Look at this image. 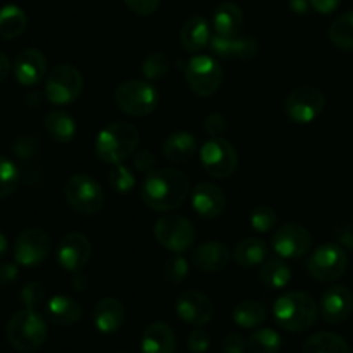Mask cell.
<instances>
[{
    "label": "cell",
    "mask_w": 353,
    "mask_h": 353,
    "mask_svg": "<svg viewBox=\"0 0 353 353\" xmlns=\"http://www.w3.org/2000/svg\"><path fill=\"white\" fill-rule=\"evenodd\" d=\"M190 193V179L178 169H154L145 176L140 195L145 205L157 212L178 209Z\"/></svg>",
    "instance_id": "6da1fadb"
},
{
    "label": "cell",
    "mask_w": 353,
    "mask_h": 353,
    "mask_svg": "<svg viewBox=\"0 0 353 353\" xmlns=\"http://www.w3.org/2000/svg\"><path fill=\"white\" fill-rule=\"evenodd\" d=\"M140 133L130 123H110L103 128L95 140V155L105 164H123L137 152Z\"/></svg>",
    "instance_id": "7a4b0ae2"
},
{
    "label": "cell",
    "mask_w": 353,
    "mask_h": 353,
    "mask_svg": "<svg viewBox=\"0 0 353 353\" xmlns=\"http://www.w3.org/2000/svg\"><path fill=\"white\" fill-rule=\"evenodd\" d=\"M272 312L279 327L290 333H302L316 323L317 303L309 293L292 292L276 300Z\"/></svg>",
    "instance_id": "3957f363"
},
{
    "label": "cell",
    "mask_w": 353,
    "mask_h": 353,
    "mask_svg": "<svg viewBox=\"0 0 353 353\" xmlns=\"http://www.w3.org/2000/svg\"><path fill=\"white\" fill-rule=\"evenodd\" d=\"M48 334L47 323L33 309L17 310L9 319L6 327V336L10 347L21 353L37 352L45 343Z\"/></svg>",
    "instance_id": "277c9868"
},
{
    "label": "cell",
    "mask_w": 353,
    "mask_h": 353,
    "mask_svg": "<svg viewBox=\"0 0 353 353\" xmlns=\"http://www.w3.org/2000/svg\"><path fill=\"white\" fill-rule=\"evenodd\" d=\"M117 107L128 116L145 117L154 112L159 105V92L150 81L145 79H128L121 83L114 93Z\"/></svg>",
    "instance_id": "5b68a950"
},
{
    "label": "cell",
    "mask_w": 353,
    "mask_h": 353,
    "mask_svg": "<svg viewBox=\"0 0 353 353\" xmlns=\"http://www.w3.org/2000/svg\"><path fill=\"white\" fill-rule=\"evenodd\" d=\"M68 205L81 216H95L105 202L102 186L90 174H74L68 179L64 188Z\"/></svg>",
    "instance_id": "8992f818"
},
{
    "label": "cell",
    "mask_w": 353,
    "mask_h": 353,
    "mask_svg": "<svg viewBox=\"0 0 353 353\" xmlns=\"http://www.w3.org/2000/svg\"><path fill=\"white\" fill-rule=\"evenodd\" d=\"M347 252L338 243H323L317 247L307 262L310 278L319 283H333L347 272Z\"/></svg>",
    "instance_id": "52a82bcc"
},
{
    "label": "cell",
    "mask_w": 353,
    "mask_h": 353,
    "mask_svg": "<svg viewBox=\"0 0 353 353\" xmlns=\"http://www.w3.org/2000/svg\"><path fill=\"white\" fill-rule=\"evenodd\" d=\"M83 92V76L74 65L61 64L52 69L45 81V95L54 105H68Z\"/></svg>",
    "instance_id": "ba28073f"
},
{
    "label": "cell",
    "mask_w": 353,
    "mask_h": 353,
    "mask_svg": "<svg viewBox=\"0 0 353 353\" xmlns=\"http://www.w3.org/2000/svg\"><path fill=\"white\" fill-rule=\"evenodd\" d=\"M188 88L199 97H210L223 83V69L210 55H195L185 65Z\"/></svg>",
    "instance_id": "9c48e42d"
},
{
    "label": "cell",
    "mask_w": 353,
    "mask_h": 353,
    "mask_svg": "<svg viewBox=\"0 0 353 353\" xmlns=\"http://www.w3.org/2000/svg\"><path fill=\"white\" fill-rule=\"evenodd\" d=\"M200 161L203 169L212 178H230L238 168V154L233 145L221 137H210L200 148Z\"/></svg>",
    "instance_id": "30bf717a"
},
{
    "label": "cell",
    "mask_w": 353,
    "mask_h": 353,
    "mask_svg": "<svg viewBox=\"0 0 353 353\" xmlns=\"http://www.w3.org/2000/svg\"><path fill=\"white\" fill-rule=\"evenodd\" d=\"M154 234L159 243L174 254L190 250L195 243V228L183 216H164L155 223Z\"/></svg>",
    "instance_id": "8fae6325"
},
{
    "label": "cell",
    "mask_w": 353,
    "mask_h": 353,
    "mask_svg": "<svg viewBox=\"0 0 353 353\" xmlns=\"http://www.w3.org/2000/svg\"><path fill=\"white\" fill-rule=\"evenodd\" d=\"M50 236L41 228H28L21 231L14 241V259L23 268H37L50 255Z\"/></svg>",
    "instance_id": "7c38bea8"
},
{
    "label": "cell",
    "mask_w": 353,
    "mask_h": 353,
    "mask_svg": "<svg viewBox=\"0 0 353 353\" xmlns=\"http://www.w3.org/2000/svg\"><path fill=\"white\" fill-rule=\"evenodd\" d=\"M326 105V97L319 88L302 86L296 88L285 100V112L293 123L309 124L321 116Z\"/></svg>",
    "instance_id": "4fadbf2b"
},
{
    "label": "cell",
    "mask_w": 353,
    "mask_h": 353,
    "mask_svg": "<svg viewBox=\"0 0 353 353\" xmlns=\"http://www.w3.org/2000/svg\"><path fill=\"white\" fill-rule=\"evenodd\" d=\"M59 265L68 272H78L88 264L92 257V243L79 231L64 234L55 250Z\"/></svg>",
    "instance_id": "5bb4252c"
},
{
    "label": "cell",
    "mask_w": 353,
    "mask_h": 353,
    "mask_svg": "<svg viewBox=\"0 0 353 353\" xmlns=\"http://www.w3.org/2000/svg\"><path fill=\"white\" fill-rule=\"evenodd\" d=\"M312 247V236L309 230L300 224H285L274 231L272 250L281 259H300Z\"/></svg>",
    "instance_id": "9a60e30c"
},
{
    "label": "cell",
    "mask_w": 353,
    "mask_h": 353,
    "mask_svg": "<svg viewBox=\"0 0 353 353\" xmlns=\"http://www.w3.org/2000/svg\"><path fill=\"white\" fill-rule=\"evenodd\" d=\"M176 314L183 323L200 327L212 321L214 305L205 293L190 290L181 293L176 300Z\"/></svg>",
    "instance_id": "2e32d148"
},
{
    "label": "cell",
    "mask_w": 353,
    "mask_h": 353,
    "mask_svg": "<svg viewBox=\"0 0 353 353\" xmlns=\"http://www.w3.org/2000/svg\"><path fill=\"white\" fill-rule=\"evenodd\" d=\"M210 48L214 54L224 59H241L250 61L259 54V41L250 34H233V37H223L214 34L210 37Z\"/></svg>",
    "instance_id": "e0dca14e"
},
{
    "label": "cell",
    "mask_w": 353,
    "mask_h": 353,
    "mask_svg": "<svg viewBox=\"0 0 353 353\" xmlns=\"http://www.w3.org/2000/svg\"><path fill=\"white\" fill-rule=\"evenodd\" d=\"M353 312V293L347 286H331L321 299V314L327 324H341Z\"/></svg>",
    "instance_id": "ac0fdd59"
},
{
    "label": "cell",
    "mask_w": 353,
    "mask_h": 353,
    "mask_svg": "<svg viewBox=\"0 0 353 353\" xmlns=\"http://www.w3.org/2000/svg\"><path fill=\"white\" fill-rule=\"evenodd\" d=\"M12 71L19 85H38L47 74V59L38 48H24L14 61Z\"/></svg>",
    "instance_id": "d6986e66"
},
{
    "label": "cell",
    "mask_w": 353,
    "mask_h": 353,
    "mask_svg": "<svg viewBox=\"0 0 353 353\" xmlns=\"http://www.w3.org/2000/svg\"><path fill=\"white\" fill-rule=\"evenodd\" d=\"M192 205L203 219H216L226 209V195L214 183L202 181L193 188Z\"/></svg>",
    "instance_id": "ffe728a7"
},
{
    "label": "cell",
    "mask_w": 353,
    "mask_h": 353,
    "mask_svg": "<svg viewBox=\"0 0 353 353\" xmlns=\"http://www.w3.org/2000/svg\"><path fill=\"white\" fill-rule=\"evenodd\" d=\"M126 319L124 305L114 296H105L99 300L93 309V324L102 334H114L123 327Z\"/></svg>",
    "instance_id": "44dd1931"
},
{
    "label": "cell",
    "mask_w": 353,
    "mask_h": 353,
    "mask_svg": "<svg viewBox=\"0 0 353 353\" xmlns=\"http://www.w3.org/2000/svg\"><path fill=\"white\" fill-rule=\"evenodd\" d=\"M231 259L230 248L221 241H205L192 254V264L202 272H217L228 265Z\"/></svg>",
    "instance_id": "7402d4cb"
},
{
    "label": "cell",
    "mask_w": 353,
    "mask_h": 353,
    "mask_svg": "<svg viewBox=\"0 0 353 353\" xmlns=\"http://www.w3.org/2000/svg\"><path fill=\"white\" fill-rule=\"evenodd\" d=\"M141 353H176V334L165 323H152L141 334Z\"/></svg>",
    "instance_id": "603a6c76"
},
{
    "label": "cell",
    "mask_w": 353,
    "mask_h": 353,
    "mask_svg": "<svg viewBox=\"0 0 353 353\" xmlns=\"http://www.w3.org/2000/svg\"><path fill=\"white\" fill-rule=\"evenodd\" d=\"M45 312H47L48 321L55 326H74L79 319H81L83 309L79 305L78 300L71 299L65 295H55L45 305Z\"/></svg>",
    "instance_id": "cb8c5ba5"
},
{
    "label": "cell",
    "mask_w": 353,
    "mask_h": 353,
    "mask_svg": "<svg viewBox=\"0 0 353 353\" xmlns=\"http://www.w3.org/2000/svg\"><path fill=\"white\" fill-rule=\"evenodd\" d=\"M196 140L188 131L171 133L162 143V154L172 164H185L195 155Z\"/></svg>",
    "instance_id": "d4e9b609"
},
{
    "label": "cell",
    "mask_w": 353,
    "mask_h": 353,
    "mask_svg": "<svg viewBox=\"0 0 353 353\" xmlns=\"http://www.w3.org/2000/svg\"><path fill=\"white\" fill-rule=\"evenodd\" d=\"M243 10L234 2H223L214 10V31L217 34H223V37H233V34L240 33L241 28H243Z\"/></svg>",
    "instance_id": "484cf974"
},
{
    "label": "cell",
    "mask_w": 353,
    "mask_h": 353,
    "mask_svg": "<svg viewBox=\"0 0 353 353\" xmlns=\"http://www.w3.org/2000/svg\"><path fill=\"white\" fill-rule=\"evenodd\" d=\"M210 41L209 23L202 16H192L181 28V45L186 52H200Z\"/></svg>",
    "instance_id": "4316f807"
},
{
    "label": "cell",
    "mask_w": 353,
    "mask_h": 353,
    "mask_svg": "<svg viewBox=\"0 0 353 353\" xmlns=\"http://www.w3.org/2000/svg\"><path fill=\"white\" fill-rule=\"evenodd\" d=\"M43 126L47 130V133L50 134L52 140L59 141V143H69V141H72L76 137V131H78V126H76L71 114L59 109L47 112V116L43 117Z\"/></svg>",
    "instance_id": "83f0119b"
},
{
    "label": "cell",
    "mask_w": 353,
    "mask_h": 353,
    "mask_svg": "<svg viewBox=\"0 0 353 353\" xmlns=\"http://www.w3.org/2000/svg\"><path fill=\"white\" fill-rule=\"evenodd\" d=\"M28 17L21 7L9 3L0 9V38L14 40L26 31Z\"/></svg>",
    "instance_id": "f1b7e54d"
},
{
    "label": "cell",
    "mask_w": 353,
    "mask_h": 353,
    "mask_svg": "<svg viewBox=\"0 0 353 353\" xmlns=\"http://www.w3.org/2000/svg\"><path fill=\"white\" fill-rule=\"evenodd\" d=\"M233 259L243 268H254L268 259V245L259 238H245L234 247Z\"/></svg>",
    "instance_id": "f546056e"
},
{
    "label": "cell",
    "mask_w": 353,
    "mask_h": 353,
    "mask_svg": "<svg viewBox=\"0 0 353 353\" xmlns=\"http://www.w3.org/2000/svg\"><path fill=\"white\" fill-rule=\"evenodd\" d=\"M262 285L272 290H281L292 281V269L286 265V262L279 259H265L262 262L261 272H259Z\"/></svg>",
    "instance_id": "4dcf8cb0"
},
{
    "label": "cell",
    "mask_w": 353,
    "mask_h": 353,
    "mask_svg": "<svg viewBox=\"0 0 353 353\" xmlns=\"http://www.w3.org/2000/svg\"><path fill=\"white\" fill-rule=\"evenodd\" d=\"M302 353H350V348L340 334L319 331L303 343Z\"/></svg>",
    "instance_id": "1f68e13d"
},
{
    "label": "cell",
    "mask_w": 353,
    "mask_h": 353,
    "mask_svg": "<svg viewBox=\"0 0 353 353\" xmlns=\"http://www.w3.org/2000/svg\"><path fill=\"white\" fill-rule=\"evenodd\" d=\"M265 317H268L265 307L261 302H255V300H243L233 310V321L240 327H245V330L261 326Z\"/></svg>",
    "instance_id": "d6a6232c"
},
{
    "label": "cell",
    "mask_w": 353,
    "mask_h": 353,
    "mask_svg": "<svg viewBox=\"0 0 353 353\" xmlns=\"http://www.w3.org/2000/svg\"><path fill=\"white\" fill-rule=\"evenodd\" d=\"M247 347L252 353H278L283 347V340L278 331L262 327L248 336Z\"/></svg>",
    "instance_id": "836d02e7"
},
{
    "label": "cell",
    "mask_w": 353,
    "mask_h": 353,
    "mask_svg": "<svg viewBox=\"0 0 353 353\" xmlns=\"http://www.w3.org/2000/svg\"><path fill=\"white\" fill-rule=\"evenodd\" d=\"M327 34H330V40L336 47L345 48V50H353V10L336 17L331 23Z\"/></svg>",
    "instance_id": "e575fe53"
},
{
    "label": "cell",
    "mask_w": 353,
    "mask_h": 353,
    "mask_svg": "<svg viewBox=\"0 0 353 353\" xmlns=\"http://www.w3.org/2000/svg\"><path fill=\"white\" fill-rule=\"evenodd\" d=\"M21 181V172L10 159L0 155V200L7 199L17 190Z\"/></svg>",
    "instance_id": "d590c367"
},
{
    "label": "cell",
    "mask_w": 353,
    "mask_h": 353,
    "mask_svg": "<svg viewBox=\"0 0 353 353\" xmlns=\"http://www.w3.org/2000/svg\"><path fill=\"white\" fill-rule=\"evenodd\" d=\"M109 181L110 190L114 193H119V195H126L137 185V179H134L133 171L130 168H126L124 164H114L112 169L109 172Z\"/></svg>",
    "instance_id": "8d00e7d4"
},
{
    "label": "cell",
    "mask_w": 353,
    "mask_h": 353,
    "mask_svg": "<svg viewBox=\"0 0 353 353\" xmlns=\"http://www.w3.org/2000/svg\"><path fill=\"white\" fill-rule=\"evenodd\" d=\"M141 71L148 81H161L169 72V59L162 52H152L145 57Z\"/></svg>",
    "instance_id": "74e56055"
},
{
    "label": "cell",
    "mask_w": 353,
    "mask_h": 353,
    "mask_svg": "<svg viewBox=\"0 0 353 353\" xmlns=\"http://www.w3.org/2000/svg\"><path fill=\"white\" fill-rule=\"evenodd\" d=\"M190 264L183 255H172L168 261L164 262V268H162V276H164L165 281L172 283V285H179L181 281H185L186 276H188Z\"/></svg>",
    "instance_id": "f35d334b"
},
{
    "label": "cell",
    "mask_w": 353,
    "mask_h": 353,
    "mask_svg": "<svg viewBox=\"0 0 353 353\" xmlns=\"http://www.w3.org/2000/svg\"><path fill=\"white\" fill-rule=\"evenodd\" d=\"M276 221H278V216L274 209L269 205L255 207L250 214V224L257 233H269L276 226Z\"/></svg>",
    "instance_id": "ab89813d"
},
{
    "label": "cell",
    "mask_w": 353,
    "mask_h": 353,
    "mask_svg": "<svg viewBox=\"0 0 353 353\" xmlns=\"http://www.w3.org/2000/svg\"><path fill=\"white\" fill-rule=\"evenodd\" d=\"M21 302H23V305L26 307V309L37 310L38 307L43 305L45 302L43 286L38 281H31L28 283V285H24L23 290H21Z\"/></svg>",
    "instance_id": "60d3db41"
},
{
    "label": "cell",
    "mask_w": 353,
    "mask_h": 353,
    "mask_svg": "<svg viewBox=\"0 0 353 353\" xmlns=\"http://www.w3.org/2000/svg\"><path fill=\"white\" fill-rule=\"evenodd\" d=\"M186 347L192 353H205L210 348V336L205 330L202 327H196L195 331H192L186 340Z\"/></svg>",
    "instance_id": "b9f144b4"
},
{
    "label": "cell",
    "mask_w": 353,
    "mask_h": 353,
    "mask_svg": "<svg viewBox=\"0 0 353 353\" xmlns=\"http://www.w3.org/2000/svg\"><path fill=\"white\" fill-rule=\"evenodd\" d=\"M155 162H157V159H155V155L152 154L150 150H147V148H141V150H137L133 154L134 168L140 172H145V174L154 171Z\"/></svg>",
    "instance_id": "7bdbcfd3"
},
{
    "label": "cell",
    "mask_w": 353,
    "mask_h": 353,
    "mask_svg": "<svg viewBox=\"0 0 353 353\" xmlns=\"http://www.w3.org/2000/svg\"><path fill=\"white\" fill-rule=\"evenodd\" d=\"M128 9L138 16H150L161 6V0H124Z\"/></svg>",
    "instance_id": "ee69618b"
},
{
    "label": "cell",
    "mask_w": 353,
    "mask_h": 353,
    "mask_svg": "<svg viewBox=\"0 0 353 353\" xmlns=\"http://www.w3.org/2000/svg\"><path fill=\"white\" fill-rule=\"evenodd\" d=\"M248 350L247 340L238 333H230L223 340V352L224 353H245Z\"/></svg>",
    "instance_id": "f6af8a7d"
},
{
    "label": "cell",
    "mask_w": 353,
    "mask_h": 353,
    "mask_svg": "<svg viewBox=\"0 0 353 353\" xmlns=\"http://www.w3.org/2000/svg\"><path fill=\"white\" fill-rule=\"evenodd\" d=\"M19 278V269L12 262L0 264V288H9Z\"/></svg>",
    "instance_id": "bcb514c9"
},
{
    "label": "cell",
    "mask_w": 353,
    "mask_h": 353,
    "mask_svg": "<svg viewBox=\"0 0 353 353\" xmlns=\"http://www.w3.org/2000/svg\"><path fill=\"white\" fill-rule=\"evenodd\" d=\"M203 126H205L207 133L210 137H221L226 131V121H224L221 114H210L205 119V123H203Z\"/></svg>",
    "instance_id": "7dc6e473"
},
{
    "label": "cell",
    "mask_w": 353,
    "mask_h": 353,
    "mask_svg": "<svg viewBox=\"0 0 353 353\" xmlns=\"http://www.w3.org/2000/svg\"><path fill=\"white\" fill-rule=\"evenodd\" d=\"M341 0H310V7L319 14H331L340 7Z\"/></svg>",
    "instance_id": "c3c4849f"
},
{
    "label": "cell",
    "mask_w": 353,
    "mask_h": 353,
    "mask_svg": "<svg viewBox=\"0 0 353 353\" xmlns=\"http://www.w3.org/2000/svg\"><path fill=\"white\" fill-rule=\"evenodd\" d=\"M86 286H88V279H86V276L83 274L81 271L72 272V288H74L76 292H83Z\"/></svg>",
    "instance_id": "681fc988"
},
{
    "label": "cell",
    "mask_w": 353,
    "mask_h": 353,
    "mask_svg": "<svg viewBox=\"0 0 353 353\" xmlns=\"http://www.w3.org/2000/svg\"><path fill=\"white\" fill-rule=\"evenodd\" d=\"M288 6L295 14H305L310 7V0H288Z\"/></svg>",
    "instance_id": "f907efd6"
},
{
    "label": "cell",
    "mask_w": 353,
    "mask_h": 353,
    "mask_svg": "<svg viewBox=\"0 0 353 353\" xmlns=\"http://www.w3.org/2000/svg\"><path fill=\"white\" fill-rule=\"evenodd\" d=\"M10 72V61L3 52H0V83L6 81Z\"/></svg>",
    "instance_id": "816d5d0a"
},
{
    "label": "cell",
    "mask_w": 353,
    "mask_h": 353,
    "mask_svg": "<svg viewBox=\"0 0 353 353\" xmlns=\"http://www.w3.org/2000/svg\"><path fill=\"white\" fill-rule=\"evenodd\" d=\"M7 250H9V240H7L6 234H3L2 231H0V259L6 257Z\"/></svg>",
    "instance_id": "f5cc1de1"
}]
</instances>
